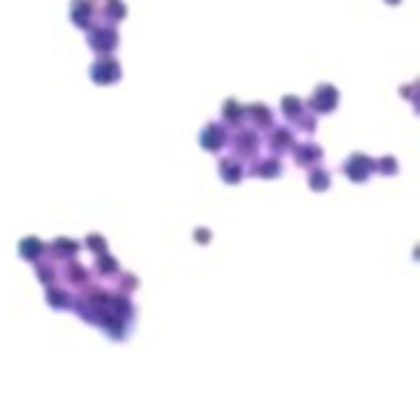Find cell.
<instances>
[{
    "label": "cell",
    "instance_id": "6da1fadb",
    "mask_svg": "<svg viewBox=\"0 0 420 420\" xmlns=\"http://www.w3.org/2000/svg\"><path fill=\"white\" fill-rule=\"evenodd\" d=\"M37 254V242L32 239V242H23V256H35Z\"/></svg>",
    "mask_w": 420,
    "mask_h": 420
}]
</instances>
